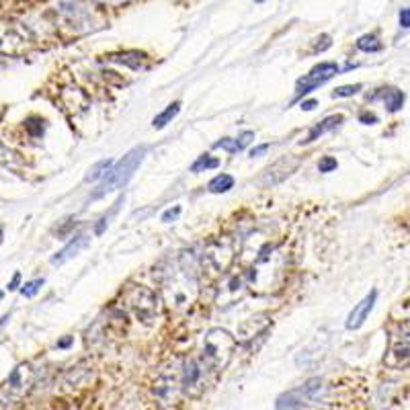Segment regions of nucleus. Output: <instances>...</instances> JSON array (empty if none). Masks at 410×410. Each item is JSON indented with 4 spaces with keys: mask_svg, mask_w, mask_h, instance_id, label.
Listing matches in <instances>:
<instances>
[{
    "mask_svg": "<svg viewBox=\"0 0 410 410\" xmlns=\"http://www.w3.org/2000/svg\"><path fill=\"white\" fill-rule=\"evenodd\" d=\"M19 281H21V273H15V277H12V281L8 283V292H12V290H17V286H19Z\"/></svg>",
    "mask_w": 410,
    "mask_h": 410,
    "instance_id": "33",
    "label": "nucleus"
},
{
    "mask_svg": "<svg viewBox=\"0 0 410 410\" xmlns=\"http://www.w3.org/2000/svg\"><path fill=\"white\" fill-rule=\"evenodd\" d=\"M180 216V205H175V207H171V209H167L165 214H162V222H175L176 218Z\"/></svg>",
    "mask_w": 410,
    "mask_h": 410,
    "instance_id": "28",
    "label": "nucleus"
},
{
    "mask_svg": "<svg viewBox=\"0 0 410 410\" xmlns=\"http://www.w3.org/2000/svg\"><path fill=\"white\" fill-rule=\"evenodd\" d=\"M359 91H361V84H345V86H339V88H335L333 97H335V99L353 97V95H357Z\"/></svg>",
    "mask_w": 410,
    "mask_h": 410,
    "instance_id": "23",
    "label": "nucleus"
},
{
    "mask_svg": "<svg viewBox=\"0 0 410 410\" xmlns=\"http://www.w3.org/2000/svg\"><path fill=\"white\" fill-rule=\"evenodd\" d=\"M220 167V160L209 156V154H203L199 156L193 165H191V173H205V171H214Z\"/></svg>",
    "mask_w": 410,
    "mask_h": 410,
    "instance_id": "20",
    "label": "nucleus"
},
{
    "mask_svg": "<svg viewBox=\"0 0 410 410\" xmlns=\"http://www.w3.org/2000/svg\"><path fill=\"white\" fill-rule=\"evenodd\" d=\"M402 333H404V335L410 339V322H407V324L402 326Z\"/></svg>",
    "mask_w": 410,
    "mask_h": 410,
    "instance_id": "36",
    "label": "nucleus"
},
{
    "mask_svg": "<svg viewBox=\"0 0 410 410\" xmlns=\"http://www.w3.org/2000/svg\"><path fill=\"white\" fill-rule=\"evenodd\" d=\"M236 339L224 328H209L203 337V353L201 361L205 367L214 371H222L228 367L230 359L236 351Z\"/></svg>",
    "mask_w": 410,
    "mask_h": 410,
    "instance_id": "1",
    "label": "nucleus"
},
{
    "mask_svg": "<svg viewBox=\"0 0 410 410\" xmlns=\"http://www.w3.org/2000/svg\"><path fill=\"white\" fill-rule=\"evenodd\" d=\"M267 150H269V144L257 146V148H252V150H250V156H261V154H265Z\"/></svg>",
    "mask_w": 410,
    "mask_h": 410,
    "instance_id": "31",
    "label": "nucleus"
},
{
    "mask_svg": "<svg viewBox=\"0 0 410 410\" xmlns=\"http://www.w3.org/2000/svg\"><path fill=\"white\" fill-rule=\"evenodd\" d=\"M337 167H339L337 158L324 156V158L320 160V165H318V171H320V173H333V171H337Z\"/></svg>",
    "mask_w": 410,
    "mask_h": 410,
    "instance_id": "26",
    "label": "nucleus"
},
{
    "mask_svg": "<svg viewBox=\"0 0 410 410\" xmlns=\"http://www.w3.org/2000/svg\"><path fill=\"white\" fill-rule=\"evenodd\" d=\"M330 46H333L330 35H320V37L316 39V44H314V52H324V50H328Z\"/></svg>",
    "mask_w": 410,
    "mask_h": 410,
    "instance_id": "27",
    "label": "nucleus"
},
{
    "mask_svg": "<svg viewBox=\"0 0 410 410\" xmlns=\"http://www.w3.org/2000/svg\"><path fill=\"white\" fill-rule=\"evenodd\" d=\"M283 259L275 246H265L257 252V259L250 267V283L261 292H271L277 286V275L281 273Z\"/></svg>",
    "mask_w": 410,
    "mask_h": 410,
    "instance_id": "4",
    "label": "nucleus"
},
{
    "mask_svg": "<svg viewBox=\"0 0 410 410\" xmlns=\"http://www.w3.org/2000/svg\"><path fill=\"white\" fill-rule=\"evenodd\" d=\"M339 72V66L335 62H322L318 66H314L304 78L297 80V88H295V99L310 95L314 88H318L320 84H324L326 80H330L335 74Z\"/></svg>",
    "mask_w": 410,
    "mask_h": 410,
    "instance_id": "7",
    "label": "nucleus"
},
{
    "mask_svg": "<svg viewBox=\"0 0 410 410\" xmlns=\"http://www.w3.org/2000/svg\"><path fill=\"white\" fill-rule=\"evenodd\" d=\"M375 299H378V292L371 290V292L367 293V295L353 308V312L349 314V318H347V324H345L349 330H357V328L363 326V322L367 320L369 312H371L373 306H375Z\"/></svg>",
    "mask_w": 410,
    "mask_h": 410,
    "instance_id": "10",
    "label": "nucleus"
},
{
    "mask_svg": "<svg viewBox=\"0 0 410 410\" xmlns=\"http://www.w3.org/2000/svg\"><path fill=\"white\" fill-rule=\"evenodd\" d=\"M146 152H148L146 146H138V148L129 150V152L119 160L118 165L109 171V175L99 183V187H97V191L91 195V199H99V197H105L107 193H113V191H118V189H123V187L129 183V178L133 176V173L140 169V165H142Z\"/></svg>",
    "mask_w": 410,
    "mask_h": 410,
    "instance_id": "2",
    "label": "nucleus"
},
{
    "mask_svg": "<svg viewBox=\"0 0 410 410\" xmlns=\"http://www.w3.org/2000/svg\"><path fill=\"white\" fill-rule=\"evenodd\" d=\"M232 187H234V176L226 175V173L214 176V178L209 180V185H207V189H209L212 193H226V191H230Z\"/></svg>",
    "mask_w": 410,
    "mask_h": 410,
    "instance_id": "17",
    "label": "nucleus"
},
{
    "mask_svg": "<svg viewBox=\"0 0 410 410\" xmlns=\"http://www.w3.org/2000/svg\"><path fill=\"white\" fill-rule=\"evenodd\" d=\"M125 301L131 308V312L144 322L152 324L158 316V297L150 288L144 286H133L125 292Z\"/></svg>",
    "mask_w": 410,
    "mask_h": 410,
    "instance_id": "6",
    "label": "nucleus"
},
{
    "mask_svg": "<svg viewBox=\"0 0 410 410\" xmlns=\"http://www.w3.org/2000/svg\"><path fill=\"white\" fill-rule=\"evenodd\" d=\"M398 21H400V27H402V29H410V8H402V10H400Z\"/></svg>",
    "mask_w": 410,
    "mask_h": 410,
    "instance_id": "30",
    "label": "nucleus"
},
{
    "mask_svg": "<svg viewBox=\"0 0 410 410\" xmlns=\"http://www.w3.org/2000/svg\"><path fill=\"white\" fill-rule=\"evenodd\" d=\"M297 167H299V158H295V156H286V158L277 160L273 167H269V169L263 173V176H261V185H263V187H273V185L286 180L292 173H295Z\"/></svg>",
    "mask_w": 410,
    "mask_h": 410,
    "instance_id": "9",
    "label": "nucleus"
},
{
    "mask_svg": "<svg viewBox=\"0 0 410 410\" xmlns=\"http://www.w3.org/2000/svg\"><path fill=\"white\" fill-rule=\"evenodd\" d=\"M203 373H205V363L197 359H187L183 363V373H180V390L197 398L203 392Z\"/></svg>",
    "mask_w": 410,
    "mask_h": 410,
    "instance_id": "8",
    "label": "nucleus"
},
{
    "mask_svg": "<svg viewBox=\"0 0 410 410\" xmlns=\"http://www.w3.org/2000/svg\"><path fill=\"white\" fill-rule=\"evenodd\" d=\"M345 121V118L339 113V115H328L326 119H322L320 123H316L312 129H310V133L306 136V140H301V144H312L314 140H318L320 136H324L326 131H330V129H335V127H339L341 123Z\"/></svg>",
    "mask_w": 410,
    "mask_h": 410,
    "instance_id": "13",
    "label": "nucleus"
},
{
    "mask_svg": "<svg viewBox=\"0 0 410 410\" xmlns=\"http://www.w3.org/2000/svg\"><path fill=\"white\" fill-rule=\"evenodd\" d=\"M277 410H304V402L299 400L297 392H286L277 398Z\"/></svg>",
    "mask_w": 410,
    "mask_h": 410,
    "instance_id": "18",
    "label": "nucleus"
},
{
    "mask_svg": "<svg viewBox=\"0 0 410 410\" xmlns=\"http://www.w3.org/2000/svg\"><path fill=\"white\" fill-rule=\"evenodd\" d=\"M107 59L111 62H119L123 66H129L131 70H142L148 66V56L142 52H121V54H109Z\"/></svg>",
    "mask_w": 410,
    "mask_h": 410,
    "instance_id": "14",
    "label": "nucleus"
},
{
    "mask_svg": "<svg viewBox=\"0 0 410 410\" xmlns=\"http://www.w3.org/2000/svg\"><path fill=\"white\" fill-rule=\"evenodd\" d=\"M17 165V154H12L2 142H0V167H15Z\"/></svg>",
    "mask_w": 410,
    "mask_h": 410,
    "instance_id": "22",
    "label": "nucleus"
},
{
    "mask_svg": "<svg viewBox=\"0 0 410 410\" xmlns=\"http://www.w3.org/2000/svg\"><path fill=\"white\" fill-rule=\"evenodd\" d=\"M214 146H216V148H222V150H226V152H230V154H234V152H240V150H242V148H240V144H238V140H230V138L220 140V142H216Z\"/></svg>",
    "mask_w": 410,
    "mask_h": 410,
    "instance_id": "25",
    "label": "nucleus"
},
{
    "mask_svg": "<svg viewBox=\"0 0 410 410\" xmlns=\"http://www.w3.org/2000/svg\"><path fill=\"white\" fill-rule=\"evenodd\" d=\"M113 167H115V165H113L111 158H103V160H99V162L88 171V175L84 176V180H86V183H95V180H99V178H105Z\"/></svg>",
    "mask_w": 410,
    "mask_h": 410,
    "instance_id": "16",
    "label": "nucleus"
},
{
    "mask_svg": "<svg viewBox=\"0 0 410 410\" xmlns=\"http://www.w3.org/2000/svg\"><path fill=\"white\" fill-rule=\"evenodd\" d=\"M41 286H44V279L27 281V283L23 286V290H21V295H23V297H33V295H37V292L41 290Z\"/></svg>",
    "mask_w": 410,
    "mask_h": 410,
    "instance_id": "24",
    "label": "nucleus"
},
{
    "mask_svg": "<svg viewBox=\"0 0 410 410\" xmlns=\"http://www.w3.org/2000/svg\"><path fill=\"white\" fill-rule=\"evenodd\" d=\"M91 2H95V4H101V6H111V8H115V6L129 4L131 0H91Z\"/></svg>",
    "mask_w": 410,
    "mask_h": 410,
    "instance_id": "29",
    "label": "nucleus"
},
{
    "mask_svg": "<svg viewBox=\"0 0 410 410\" xmlns=\"http://www.w3.org/2000/svg\"><path fill=\"white\" fill-rule=\"evenodd\" d=\"M409 359H410V343H407V341H398V343H394V345L390 347L388 355L384 357V363H386L388 367L396 369V367H402Z\"/></svg>",
    "mask_w": 410,
    "mask_h": 410,
    "instance_id": "12",
    "label": "nucleus"
},
{
    "mask_svg": "<svg viewBox=\"0 0 410 410\" xmlns=\"http://www.w3.org/2000/svg\"><path fill=\"white\" fill-rule=\"evenodd\" d=\"M359 119H361L363 123H369V121H371V123H375V121H378V118H375L373 113H361Z\"/></svg>",
    "mask_w": 410,
    "mask_h": 410,
    "instance_id": "34",
    "label": "nucleus"
},
{
    "mask_svg": "<svg viewBox=\"0 0 410 410\" xmlns=\"http://www.w3.org/2000/svg\"><path fill=\"white\" fill-rule=\"evenodd\" d=\"M178 113H180V103L175 101V103H171L162 113H158L156 118L152 119V125H154L156 129H162V127H167V125H169V123H171Z\"/></svg>",
    "mask_w": 410,
    "mask_h": 410,
    "instance_id": "15",
    "label": "nucleus"
},
{
    "mask_svg": "<svg viewBox=\"0 0 410 410\" xmlns=\"http://www.w3.org/2000/svg\"><path fill=\"white\" fill-rule=\"evenodd\" d=\"M72 341H74L72 337H66V339H62V341L58 343V349H68V347L72 345Z\"/></svg>",
    "mask_w": 410,
    "mask_h": 410,
    "instance_id": "35",
    "label": "nucleus"
},
{
    "mask_svg": "<svg viewBox=\"0 0 410 410\" xmlns=\"http://www.w3.org/2000/svg\"><path fill=\"white\" fill-rule=\"evenodd\" d=\"M355 46H357V50H361V52H380V50L384 48V46H382V41H380V37H378V35H373V33L359 37Z\"/></svg>",
    "mask_w": 410,
    "mask_h": 410,
    "instance_id": "21",
    "label": "nucleus"
},
{
    "mask_svg": "<svg viewBox=\"0 0 410 410\" xmlns=\"http://www.w3.org/2000/svg\"><path fill=\"white\" fill-rule=\"evenodd\" d=\"M316 105H318V103H316L314 99H310V101H304V103H301V109H304V111H312Z\"/></svg>",
    "mask_w": 410,
    "mask_h": 410,
    "instance_id": "32",
    "label": "nucleus"
},
{
    "mask_svg": "<svg viewBox=\"0 0 410 410\" xmlns=\"http://www.w3.org/2000/svg\"><path fill=\"white\" fill-rule=\"evenodd\" d=\"M88 242H91V236L88 234H78L74 236L59 252H56L54 257H52V265H64V263H68L70 259H74V257H78L86 246H88Z\"/></svg>",
    "mask_w": 410,
    "mask_h": 410,
    "instance_id": "11",
    "label": "nucleus"
},
{
    "mask_svg": "<svg viewBox=\"0 0 410 410\" xmlns=\"http://www.w3.org/2000/svg\"><path fill=\"white\" fill-rule=\"evenodd\" d=\"M384 103H386L388 111L396 113V111H400L402 105H404V93L398 91V88H388V93L384 95Z\"/></svg>",
    "mask_w": 410,
    "mask_h": 410,
    "instance_id": "19",
    "label": "nucleus"
},
{
    "mask_svg": "<svg viewBox=\"0 0 410 410\" xmlns=\"http://www.w3.org/2000/svg\"><path fill=\"white\" fill-rule=\"evenodd\" d=\"M54 10H56L59 27L72 33H86L99 25L97 12L82 0H58Z\"/></svg>",
    "mask_w": 410,
    "mask_h": 410,
    "instance_id": "3",
    "label": "nucleus"
},
{
    "mask_svg": "<svg viewBox=\"0 0 410 410\" xmlns=\"http://www.w3.org/2000/svg\"><path fill=\"white\" fill-rule=\"evenodd\" d=\"M33 46L29 29L15 21H0V54L2 56H23Z\"/></svg>",
    "mask_w": 410,
    "mask_h": 410,
    "instance_id": "5",
    "label": "nucleus"
}]
</instances>
